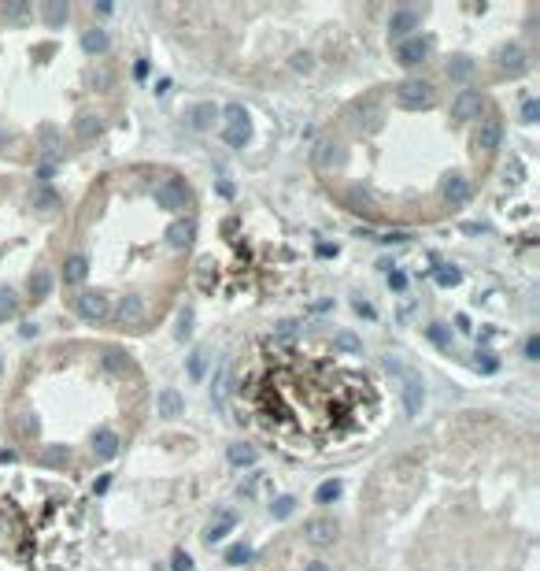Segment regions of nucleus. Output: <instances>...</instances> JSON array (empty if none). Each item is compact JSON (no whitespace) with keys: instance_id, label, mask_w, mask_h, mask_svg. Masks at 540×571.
Segmentation results:
<instances>
[{"instance_id":"1","label":"nucleus","mask_w":540,"mask_h":571,"mask_svg":"<svg viewBox=\"0 0 540 571\" xmlns=\"http://www.w3.org/2000/svg\"><path fill=\"white\" fill-rule=\"evenodd\" d=\"M437 101V93H433V86L422 78H404L396 86V104L400 108H429Z\"/></svg>"},{"instance_id":"2","label":"nucleus","mask_w":540,"mask_h":571,"mask_svg":"<svg viewBox=\"0 0 540 571\" xmlns=\"http://www.w3.org/2000/svg\"><path fill=\"white\" fill-rule=\"evenodd\" d=\"M252 138V123H248V112L241 104H230L226 108V130H222V141L233 145V149H244Z\"/></svg>"},{"instance_id":"3","label":"nucleus","mask_w":540,"mask_h":571,"mask_svg":"<svg viewBox=\"0 0 540 571\" xmlns=\"http://www.w3.org/2000/svg\"><path fill=\"white\" fill-rule=\"evenodd\" d=\"M155 204L167 208V212H178V208L189 204V186L181 182V178H163L159 186H155Z\"/></svg>"},{"instance_id":"4","label":"nucleus","mask_w":540,"mask_h":571,"mask_svg":"<svg viewBox=\"0 0 540 571\" xmlns=\"http://www.w3.org/2000/svg\"><path fill=\"white\" fill-rule=\"evenodd\" d=\"M396 375L404 378V408H407V415H418V412H422V401H426L422 378H418L415 371H407V367H400Z\"/></svg>"},{"instance_id":"5","label":"nucleus","mask_w":540,"mask_h":571,"mask_svg":"<svg viewBox=\"0 0 540 571\" xmlns=\"http://www.w3.org/2000/svg\"><path fill=\"white\" fill-rule=\"evenodd\" d=\"M78 315L86 323H104L112 315V304H107L104 293H81L78 297Z\"/></svg>"},{"instance_id":"6","label":"nucleus","mask_w":540,"mask_h":571,"mask_svg":"<svg viewBox=\"0 0 540 571\" xmlns=\"http://www.w3.org/2000/svg\"><path fill=\"white\" fill-rule=\"evenodd\" d=\"M304 534H307L311 546H333L337 542V523L329 520V515H315V520H307Z\"/></svg>"},{"instance_id":"7","label":"nucleus","mask_w":540,"mask_h":571,"mask_svg":"<svg viewBox=\"0 0 540 571\" xmlns=\"http://www.w3.org/2000/svg\"><path fill=\"white\" fill-rule=\"evenodd\" d=\"M415 26H418V12H415V8H396V12H392V19H389V38L407 41Z\"/></svg>"},{"instance_id":"8","label":"nucleus","mask_w":540,"mask_h":571,"mask_svg":"<svg viewBox=\"0 0 540 571\" xmlns=\"http://www.w3.org/2000/svg\"><path fill=\"white\" fill-rule=\"evenodd\" d=\"M429 56V41L426 38H407L396 45V63H404V67H415V63H422Z\"/></svg>"},{"instance_id":"9","label":"nucleus","mask_w":540,"mask_h":571,"mask_svg":"<svg viewBox=\"0 0 540 571\" xmlns=\"http://www.w3.org/2000/svg\"><path fill=\"white\" fill-rule=\"evenodd\" d=\"M452 115H455L459 123L478 119V115H481V93H474V89H463V93L452 101Z\"/></svg>"},{"instance_id":"10","label":"nucleus","mask_w":540,"mask_h":571,"mask_svg":"<svg viewBox=\"0 0 540 571\" xmlns=\"http://www.w3.org/2000/svg\"><path fill=\"white\" fill-rule=\"evenodd\" d=\"M500 141H503V126H500L496 119L481 123V126H478V134H474V145H478L481 152H496V149H500Z\"/></svg>"},{"instance_id":"11","label":"nucleus","mask_w":540,"mask_h":571,"mask_svg":"<svg viewBox=\"0 0 540 571\" xmlns=\"http://www.w3.org/2000/svg\"><path fill=\"white\" fill-rule=\"evenodd\" d=\"M496 63H500V71L522 75V71H526V52H522L518 45H500V49H496Z\"/></svg>"},{"instance_id":"12","label":"nucleus","mask_w":540,"mask_h":571,"mask_svg":"<svg viewBox=\"0 0 540 571\" xmlns=\"http://www.w3.org/2000/svg\"><path fill=\"white\" fill-rule=\"evenodd\" d=\"M115 319L123 323V326H141L144 323V301H141V297H123Z\"/></svg>"},{"instance_id":"13","label":"nucleus","mask_w":540,"mask_h":571,"mask_svg":"<svg viewBox=\"0 0 540 571\" xmlns=\"http://www.w3.org/2000/svg\"><path fill=\"white\" fill-rule=\"evenodd\" d=\"M93 452H97L100 460L118 457V434H115V430H107V427H100V430L93 434Z\"/></svg>"},{"instance_id":"14","label":"nucleus","mask_w":540,"mask_h":571,"mask_svg":"<svg viewBox=\"0 0 540 571\" xmlns=\"http://www.w3.org/2000/svg\"><path fill=\"white\" fill-rule=\"evenodd\" d=\"M444 201L455 204V208L466 204V201H470V182H466L463 175H452V178L444 182Z\"/></svg>"},{"instance_id":"15","label":"nucleus","mask_w":540,"mask_h":571,"mask_svg":"<svg viewBox=\"0 0 540 571\" xmlns=\"http://www.w3.org/2000/svg\"><path fill=\"white\" fill-rule=\"evenodd\" d=\"M193 234H196V226L189 223V219L170 223V226H167V241H170V249H185V245L193 241Z\"/></svg>"},{"instance_id":"16","label":"nucleus","mask_w":540,"mask_h":571,"mask_svg":"<svg viewBox=\"0 0 540 571\" xmlns=\"http://www.w3.org/2000/svg\"><path fill=\"white\" fill-rule=\"evenodd\" d=\"M86 275H89V260L86 256H70L67 264H63V282H67V286L86 282Z\"/></svg>"},{"instance_id":"17","label":"nucleus","mask_w":540,"mask_h":571,"mask_svg":"<svg viewBox=\"0 0 540 571\" xmlns=\"http://www.w3.org/2000/svg\"><path fill=\"white\" fill-rule=\"evenodd\" d=\"M81 49H86L89 56H104V52H107V34L100 30V26L86 30V34H81Z\"/></svg>"},{"instance_id":"18","label":"nucleus","mask_w":540,"mask_h":571,"mask_svg":"<svg viewBox=\"0 0 540 571\" xmlns=\"http://www.w3.org/2000/svg\"><path fill=\"white\" fill-rule=\"evenodd\" d=\"M181 408H185V401H181L178 389H163V393H159V415H163V420L181 415Z\"/></svg>"},{"instance_id":"19","label":"nucleus","mask_w":540,"mask_h":571,"mask_svg":"<svg viewBox=\"0 0 540 571\" xmlns=\"http://www.w3.org/2000/svg\"><path fill=\"white\" fill-rule=\"evenodd\" d=\"M233 523H237V520H233V512H218V520L211 523V527H207V534H204V538L215 546V542H222L226 534L233 531Z\"/></svg>"},{"instance_id":"20","label":"nucleus","mask_w":540,"mask_h":571,"mask_svg":"<svg viewBox=\"0 0 540 571\" xmlns=\"http://www.w3.org/2000/svg\"><path fill=\"white\" fill-rule=\"evenodd\" d=\"M41 15H44V23H49V26H60V23H67L70 8H67V0H49V4L41 8Z\"/></svg>"},{"instance_id":"21","label":"nucleus","mask_w":540,"mask_h":571,"mask_svg":"<svg viewBox=\"0 0 540 571\" xmlns=\"http://www.w3.org/2000/svg\"><path fill=\"white\" fill-rule=\"evenodd\" d=\"M211 119H215V104H196L193 112H189V126H193V130H207Z\"/></svg>"},{"instance_id":"22","label":"nucleus","mask_w":540,"mask_h":571,"mask_svg":"<svg viewBox=\"0 0 540 571\" xmlns=\"http://www.w3.org/2000/svg\"><path fill=\"white\" fill-rule=\"evenodd\" d=\"M226 457H230L233 467H252L255 464V449L252 446H230V449H226Z\"/></svg>"},{"instance_id":"23","label":"nucleus","mask_w":540,"mask_h":571,"mask_svg":"<svg viewBox=\"0 0 540 571\" xmlns=\"http://www.w3.org/2000/svg\"><path fill=\"white\" fill-rule=\"evenodd\" d=\"M30 293L38 297V301L52 293V275H49V271H34V275H30Z\"/></svg>"},{"instance_id":"24","label":"nucleus","mask_w":540,"mask_h":571,"mask_svg":"<svg viewBox=\"0 0 540 571\" xmlns=\"http://www.w3.org/2000/svg\"><path fill=\"white\" fill-rule=\"evenodd\" d=\"M38 464L41 467H60V464H67V446H49L38 457Z\"/></svg>"},{"instance_id":"25","label":"nucleus","mask_w":540,"mask_h":571,"mask_svg":"<svg viewBox=\"0 0 540 571\" xmlns=\"http://www.w3.org/2000/svg\"><path fill=\"white\" fill-rule=\"evenodd\" d=\"M315 163L318 167H333V163H341V145H318V152H315Z\"/></svg>"},{"instance_id":"26","label":"nucleus","mask_w":540,"mask_h":571,"mask_svg":"<svg viewBox=\"0 0 540 571\" xmlns=\"http://www.w3.org/2000/svg\"><path fill=\"white\" fill-rule=\"evenodd\" d=\"M344 494V486H341V478H329V483H322L315 489V497H318V505H329V501H337V497Z\"/></svg>"},{"instance_id":"27","label":"nucleus","mask_w":540,"mask_h":571,"mask_svg":"<svg viewBox=\"0 0 540 571\" xmlns=\"http://www.w3.org/2000/svg\"><path fill=\"white\" fill-rule=\"evenodd\" d=\"M15 312H19V301H15V293L0 286V319H12Z\"/></svg>"},{"instance_id":"28","label":"nucleus","mask_w":540,"mask_h":571,"mask_svg":"<svg viewBox=\"0 0 540 571\" xmlns=\"http://www.w3.org/2000/svg\"><path fill=\"white\" fill-rule=\"evenodd\" d=\"M433 278H437V286H444V289H452V286H459V267H437L433 271Z\"/></svg>"},{"instance_id":"29","label":"nucleus","mask_w":540,"mask_h":571,"mask_svg":"<svg viewBox=\"0 0 540 571\" xmlns=\"http://www.w3.org/2000/svg\"><path fill=\"white\" fill-rule=\"evenodd\" d=\"M75 134L78 138H93V134H100V119H93V115H78Z\"/></svg>"},{"instance_id":"30","label":"nucleus","mask_w":540,"mask_h":571,"mask_svg":"<svg viewBox=\"0 0 540 571\" xmlns=\"http://www.w3.org/2000/svg\"><path fill=\"white\" fill-rule=\"evenodd\" d=\"M333 345H337V349H344V352H352V356H359V352H363V341L355 338V334H337Z\"/></svg>"},{"instance_id":"31","label":"nucleus","mask_w":540,"mask_h":571,"mask_svg":"<svg viewBox=\"0 0 540 571\" xmlns=\"http://www.w3.org/2000/svg\"><path fill=\"white\" fill-rule=\"evenodd\" d=\"M470 71H474V60L470 56H455L452 63H448V75H452V78H466Z\"/></svg>"},{"instance_id":"32","label":"nucleus","mask_w":540,"mask_h":571,"mask_svg":"<svg viewBox=\"0 0 540 571\" xmlns=\"http://www.w3.org/2000/svg\"><path fill=\"white\" fill-rule=\"evenodd\" d=\"M270 512H274V520H289V515L296 512V501H292V497H278V501L270 505Z\"/></svg>"},{"instance_id":"33","label":"nucleus","mask_w":540,"mask_h":571,"mask_svg":"<svg viewBox=\"0 0 540 571\" xmlns=\"http://www.w3.org/2000/svg\"><path fill=\"white\" fill-rule=\"evenodd\" d=\"M244 560H252V549L248 546H230V549H226V564H244Z\"/></svg>"},{"instance_id":"34","label":"nucleus","mask_w":540,"mask_h":571,"mask_svg":"<svg viewBox=\"0 0 540 571\" xmlns=\"http://www.w3.org/2000/svg\"><path fill=\"white\" fill-rule=\"evenodd\" d=\"M170 571H196V568H193V557H189L185 549H178V552L170 557Z\"/></svg>"},{"instance_id":"35","label":"nucleus","mask_w":540,"mask_h":571,"mask_svg":"<svg viewBox=\"0 0 540 571\" xmlns=\"http://www.w3.org/2000/svg\"><path fill=\"white\" fill-rule=\"evenodd\" d=\"M34 204H38V208H44V212H52V208L60 204V197L52 193V189H41V193H34Z\"/></svg>"},{"instance_id":"36","label":"nucleus","mask_w":540,"mask_h":571,"mask_svg":"<svg viewBox=\"0 0 540 571\" xmlns=\"http://www.w3.org/2000/svg\"><path fill=\"white\" fill-rule=\"evenodd\" d=\"M204 367H207V352H193V356H189V375L204 378Z\"/></svg>"},{"instance_id":"37","label":"nucleus","mask_w":540,"mask_h":571,"mask_svg":"<svg viewBox=\"0 0 540 571\" xmlns=\"http://www.w3.org/2000/svg\"><path fill=\"white\" fill-rule=\"evenodd\" d=\"M478 367L485 371V375H492V371H496V367H500V360H496V356H492V352H489V349H485V352H478Z\"/></svg>"},{"instance_id":"38","label":"nucleus","mask_w":540,"mask_h":571,"mask_svg":"<svg viewBox=\"0 0 540 571\" xmlns=\"http://www.w3.org/2000/svg\"><path fill=\"white\" fill-rule=\"evenodd\" d=\"M104 367H112V371H123V367H126L123 352H118V349H107V352H104Z\"/></svg>"},{"instance_id":"39","label":"nucleus","mask_w":540,"mask_h":571,"mask_svg":"<svg viewBox=\"0 0 540 571\" xmlns=\"http://www.w3.org/2000/svg\"><path fill=\"white\" fill-rule=\"evenodd\" d=\"M193 334V312H181L178 315V338H189Z\"/></svg>"},{"instance_id":"40","label":"nucleus","mask_w":540,"mask_h":571,"mask_svg":"<svg viewBox=\"0 0 540 571\" xmlns=\"http://www.w3.org/2000/svg\"><path fill=\"white\" fill-rule=\"evenodd\" d=\"M426 334H429V341H433V345H448V330H444L441 323H433Z\"/></svg>"},{"instance_id":"41","label":"nucleus","mask_w":540,"mask_h":571,"mask_svg":"<svg viewBox=\"0 0 540 571\" xmlns=\"http://www.w3.org/2000/svg\"><path fill=\"white\" fill-rule=\"evenodd\" d=\"M537 115H540V104H537V101H526V104H522V123H537Z\"/></svg>"},{"instance_id":"42","label":"nucleus","mask_w":540,"mask_h":571,"mask_svg":"<svg viewBox=\"0 0 540 571\" xmlns=\"http://www.w3.org/2000/svg\"><path fill=\"white\" fill-rule=\"evenodd\" d=\"M292 71H311V52H296L292 56Z\"/></svg>"},{"instance_id":"43","label":"nucleus","mask_w":540,"mask_h":571,"mask_svg":"<svg viewBox=\"0 0 540 571\" xmlns=\"http://www.w3.org/2000/svg\"><path fill=\"white\" fill-rule=\"evenodd\" d=\"M526 360H540V338H529L526 341Z\"/></svg>"},{"instance_id":"44","label":"nucleus","mask_w":540,"mask_h":571,"mask_svg":"<svg viewBox=\"0 0 540 571\" xmlns=\"http://www.w3.org/2000/svg\"><path fill=\"white\" fill-rule=\"evenodd\" d=\"M389 286H392V289H407V278L400 275V271H392V275H389Z\"/></svg>"},{"instance_id":"45","label":"nucleus","mask_w":540,"mask_h":571,"mask_svg":"<svg viewBox=\"0 0 540 571\" xmlns=\"http://www.w3.org/2000/svg\"><path fill=\"white\" fill-rule=\"evenodd\" d=\"M23 15H26V4H15V8H8V19H15V23H19Z\"/></svg>"},{"instance_id":"46","label":"nucleus","mask_w":540,"mask_h":571,"mask_svg":"<svg viewBox=\"0 0 540 571\" xmlns=\"http://www.w3.org/2000/svg\"><path fill=\"white\" fill-rule=\"evenodd\" d=\"M355 312H359V315H367V319H374V308H370L367 301H355Z\"/></svg>"},{"instance_id":"47","label":"nucleus","mask_w":540,"mask_h":571,"mask_svg":"<svg viewBox=\"0 0 540 571\" xmlns=\"http://www.w3.org/2000/svg\"><path fill=\"white\" fill-rule=\"evenodd\" d=\"M133 75H137V78L149 75V60H137V63H133Z\"/></svg>"},{"instance_id":"48","label":"nucleus","mask_w":540,"mask_h":571,"mask_svg":"<svg viewBox=\"0 0 540 571\" xmlns=\"http://www.w3.org/2000/svg\"><path fill=\"white\" fill-rule=\"evenodd\" d=\"M155 93L167 97V93H170V78H159V82H155Z\"/></svg>"},{"instance_id":"49","label":"nucleus","mask_w":540,"mask_h":571,"mask_svg":"<svg viewBox=\"0 0 540 571\" xmlns=\"http://www.w3.org/2000/svg\"><path fill=\"white\" fill-rule=\"evenodd\" d=\"M304 571H333V568L322 564V560H311V564H304Z\"/></svg>"},{"instance_id":"50","label":"nucleus","mask_w":540,"mask_h":571,"mask_svg":"<svg viewBox=\"0 0 540 571\" xmlns=\"http://www.w3.org/2000/svg\"><path fill=\"white\" fill-rule=\"evenodd\" d=\"M518 175H522L518 163H507V178H511V182H518Z\"/></svg>"},{"instance_id":"51","label":"nucleus","mask_w":540,"mask_h":571,"mask_svg":"<svg viewBox=\"0 0 540 571\" xmlns=\"http://www.w3.org/2000/svg\"><path fill=\"white\" fill-rule=\"evenodd\" d=\"M318 256H337V245H318Z\"/></svg>"},{"instance_id":"52","label":"nucleus","mask_w":540,"mask_h":571,"mask_svg":"<svg viewBox=\"0 0 540 571\" xmlns=\"http://www.w3.org/2000/svg\"><path fill=\"white\" fill-rule=\"evenodd\" d=\"M0 464H15V452L4 449V452H0Z\"/></svg>"},{"instance_id":"53","label":"nucleus","mask_w":540,"mask_h":571,"mask_svg":"<svg viewBox=\"0 0 540 571\" xmlns=\"http://www.w3.org/2000/svg\"><path fill=\"white\" fill-rule=\"evenodd\" d=\"M0 371H4V356H0Z\"/></svg>"}]
</instances>
